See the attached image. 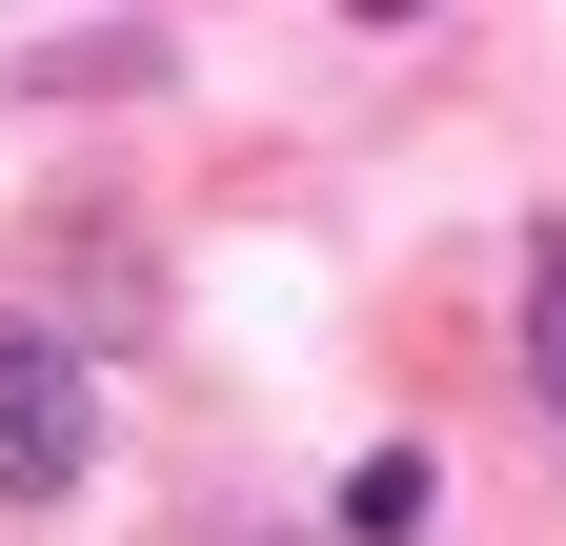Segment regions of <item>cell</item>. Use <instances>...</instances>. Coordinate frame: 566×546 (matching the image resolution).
I'll return each instance as SVG.
<instances>
[{
	"label": "cell",
	"mask_w": 566,
	"mask_h": 546,
	"mask_svg": "<svg viewBox=\"0 0 566 546\" xmlns=\"http://www.w3.org/2000/svg\"><path fill=\"white\" fill-rule=\"evenodd\" d=\"M424 526V445H365V465H344V546H405Z\"/></svg>",
	"instance_id": "cell-3"
},
{
	"label": "cell",
	"mask_w": 566,
	"mask_h": 546,
	"mask_svg": "<svg viewBox=\"0 0 566 546\" xmlns=\"http://www.w3.org/2000/svg\"><path fill=\"white\" fill-rule=\"evenodd\" d=\"M526 385H546V426H566V243L526 263Z\"/></svg>",
	"instance_id": "cell-4"
},
{
	"label": "cell",
	"mask_w": 566,
	"mask_h": 546,
	"mask_svg": "<svg viewBox=\"0 0 566 546\" xmlns=\"http://www.w3.org/2000/svg\"><path fill=\"white\" fill-rule=\"evenodd\" d=\"M82 465H102V345L0 304V506H82Z\"/></svg>",
	"instance_id": "cell-1"
},
{
	"label": "cell",
	"mask_w": 566,
	"mask_h": 546,
	"mask_svg": "<svg viewBox=\"0 0 566 546\" xmlns=\"http://www.w3.org/2000/svg\"><path fill=\"white\" fill-rule=\"evenodd\" d=\"M142 82H182V21H41L0 61V102H142Z\"/></svg>",
	"instance_id": "cell-2"
}]
</instances>
